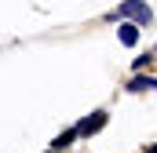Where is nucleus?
Returning <instances> with one entry per match:
<instances>
[{
  "mask_svg": "<svg viewBox=\"0 0 157 153\" xmlns=\"http://www.w3.org/2000/svg\"><path fill=\"white\" fill-rule=\"evenodd\" d=\"M146 153H157V146H150V150H146Z\"/></svg>",
  "mask_w": 157,
  "mask_h": 153,
  "instance_id": "obj_7",
  "label": "nucleus"
},
{
  "mask_svg": "<svg viewBox=\"0 0 157 153\" xmlns=\"http://www.w3.org/2000/svg\"><path fill=\"white\" fill-rule=\"evenodd\" d=\"M102 124H106V113H102V110H99V113H91V117H84V120H80L77 128H73V131H77V135H95V131H99V128H102Z\"/></svg>",
  "mask_w": 157,
  "mask_h": 153,
  "instance_id": "obj_2",
  "label": "nucleus"
},
{
  "mask_svg": "<svg viewBox=\"0 0 157 153\" xmlns=\"http://www.w3.org/2000/svg\"><path fill=\"white\" fill-rule=\"evenodd\" d=\"M150 62H154V55H139V58H135V69H146Z\"/></svg>",
  "mask_w": 157,
  "mask_h": 153,
  "instance_id": "obj_6",
  "label": "nucleus"
},
{
  "mask_svg": "<svg viewBox=\"0 0 157 153\" xmlns=\"http://www.w3.org/2000/svg\"><path fill=\"white\" fill-rule=\"evenodd\" d=\"M55 153H59V150H55Z\"/></svg>",
  "mask_w": 157,
  "mask_h": 153,
  "instance_id": "obj_8",
  "label": "nucleus"
},
{
  "mask_svg": "<svg viewBox=\"0 0 157 153\" xmlns=\"http://www.w3.org/2000/svg\"><path fill=\"white\" fill-rule=\"evenodd\" d=\"M157 88V76H132L128 91H154Z\"/></svg>",
  "mask_w": 157,
  "mask_h": 153,
  "instance_id": "obj_3",
  "label": "nucleus"
},
{
  "mask_svg": "<svg viewBox=\"0 0 157 153\" xmlns=\"http://www.w3.org/2000/svg\"><path fill=\"white\" fill-rule=\"evenodd\" d=\"M73 139H77V131H66V135H59V139H55V150H66Z\"/></svg>",
  "mask_w": 157,
  "mask_h": 153,
  "instance_id": "obj_5",
  "label": "nucleus"
},
{
  "mask_svg": "<svg viewBox=\"0 0 157 153\" xmlns=\"http://www.w3.org/2000/svg\"><path fill=\"white\" fill-rule=\"evenodd\" d=\"M117 37H121V44H124V47H132V44H135V40H139V29H135V26H128V22H124V26H121V29H117Z\"/></svg>",
  "mask_w": 157,
  "mask_h": 153,
  "instance_id": "obj_4",
  "label": "nucleus"
},
{
  "mask_svg": "<svg viewBox=\"0 0 157 153\" xmlns=\"http://www.w3.org/2000/svg\"><path fill=\"white\" fill-rule=\"evenodd\" d=\"M113 18H132V22H150L154 18V11L143 4V0H124L117 11H113Z\"/></svg>",
  "mask_w": 157,
  "mask_h": 153,
  "instance_id": "obj_1",
  "label": "nucleus"
}]
</instances>
